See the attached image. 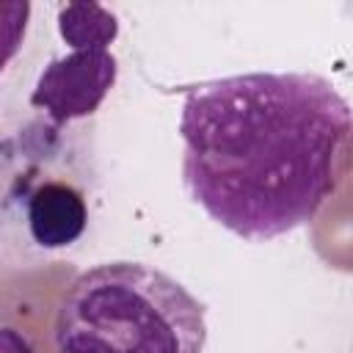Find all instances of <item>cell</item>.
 <instances>
[{
	"mask_svg": "<svg viewBox=\"0 0 353 353\" xmlns=\"http://www.w3.org/2000/svg\"><path fill=\"white\" fill-rule=\"evenodd\" d=\"M3 353H36V347L30 345L28 336H22L14 328H3Z\"/></svg>",
	"mask_w": 353,
	"mask_h": 353,
	"instance_id": "cell-5",
	"label": "cell"
},
{
	"mask_svg": "<svg viewBox=\"0 0 353 353\" xmlns=\"http://www.w3.org/2000/svg\"><path fill=\"white\" fill-rule=\"evenodd\" d=\"M204 303L174 276L146 262H102L63 292L55 353H201Z\"/></svg>",
	"mask_w": 353,
	"mask_h": 353,
	"instance_id": "cell-2",
	"label": "cell"
},
{
	"mask_svg": "<svg viewBox=\"0 0 353 353\" xmlns=\"http://www.w3.org/2000/svg\"><path fill=\"white\" fill-rule=\"evenodd\" d=\"M3 215L22 240L55 254L88 229V168L69 130L28 121L3 143Z\"/></svg>",
	"mask_w": 353,
	"mask_h": 353,
	"instance_id": "cell-3",
	"label": "cell"
},
{
	"mask_svg": "<svg viewBox=\"0 0 353 353\" xmlns=\"http://www.w3.org/2000/svg\"><path fill=\"white\" fill-rule=\"evenodd\" d=\"M179 135L190 199L248 243L314 221L353 165V108L312 72L199 83L185 94Z\"/></svg>",
	"mask_w": 353,
	"mask_h": 353,
	"instance_id": "cell-1",
	"label": "cell"
},
{
	"mask_svg": "<svg viewBox=\"0 0 353 353\" xmlns=\"http://www.w3.org/2000/svg\"><path fill=\"white\" fill-rule=\"evenodd\" d=\"M58 30L69 52L41 69L30 108L47 124L69 130V124L94 116L116 83L119 63L110 44L119 36V19L97 3H69L58 8Z\"/></svg>",
	"mask_w": 353,
	"mask_h": 353,
	"instance_id": "cell-4",
	"label": "cell"
}]
</instances>
